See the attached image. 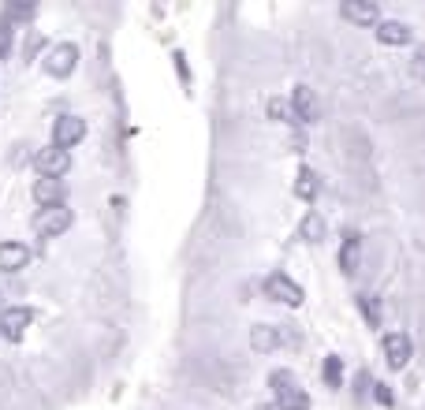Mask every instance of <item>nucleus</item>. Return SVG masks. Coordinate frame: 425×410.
Segmentation results:
<instances>
[{
  "label": "nucleus",
  "mask_w": 425,
  "mask_h": 410,
  "mask_svg": "<svg viewBox=\"0 0 425 410\" xmlns=\"http://www.w3.org/2000/svg\"><path fill=\"white\" fill-rule=\"evenodd\" d=\"M269 385L276 388V406L280 410H310V395L299 388V380L287 373V369H276L269 377Z\"/></svg>",
  "instance_id": "1"
},
{
  "label": "nucleus",
  "mask_w": 425,
  "mask_h": 410,
  "mask_svg": "<svg viewBox=\"0 0 425 410\" xmlns=\"http://www.w3.org/2000/svg\"><path fill=\"white\" fill-rule=\"evenodd\" d=\"M42 68H45V75H52V78H68V75L78 68V49H75L71 42L49 45V49L42 52Z\"/></svg>",
  "instance_id": "2"
},
{
  "label": "nucleus",
  "mask_w": 425,
  "mask_h": 410,
  "mask_svg": "<svg viewBox=\"0 0 425 410\" xmlns=\"http://www.w3.org/2000/svg\"><path fill=\"white\" fill-rule=\"evenodd\" d=\"M71 209L68 205H52V209H37L34 217V235H42V239H56L71 228Z\"/></svg>",
  "instance_id": "3"
},
{
  "label": "nucleus",
  "mask_w": 425,
  "mask_h": 410,
  "mask_svg": "<svg viewBox=\"0 0 425 410\" xmlns=\"http://www.w3.org/2000/svg\"><path fill=\"white\" fill-rule=\"evenodd\" d=\"M265 295L269 299H276V302H284V306H302V287L291 280V276H284V272H273V276H265Z\"/></svg>",
  "instance_id": "4"
},
{
  "label": "nucleus",
  "mask_w": 425,
  "mask_h": 410,
  "mask_svg": "<svg viewBox=\"0 0 425 410\" xmlns=\"http://www.w3.org/2000/svg\"><path fill=\"white\" fill-rule=\"evenodd\" d=\"M34 164L45 179H60V176H68V168H71V153L60 150V145H45V150H37Z\"/></svg>",
  "instance_id": "5"
},
{
  "label": "nucleus",
  "mask_w": 425,
  "mask_h": 410,
  "mask_svg": "<svg viewBox=\"0 0 425 410\" xmlns=\"http://www.w3.org/2000/svg\"><path fill=\"white\" fill-rule=\"evenodd\" d=\"M30 321H34L30 306H8L4 313H0V336H4L8 343H19L26 336V328H30Z\"/></svg>",
  "instance_id": "6"
},
{
  "label": "nucleus",
  "mask_w": 425,
  "mask_h": 410,
  "mask_svg": "<svg viewBox=\"0 0 425 410\" xmlns=\"http://www.w3.org/2000/svg\"><path fill=\"white\" fill-rule=\"evenodd\" d=\"M83 138H86V120H78V116H56V123H52V145L71 150Z\"/></svg>",
  "instance_id": "7"
},
{
  "label": "nucleus",
  "mask_w": 425,
  "mask_h": 410,
  "mask_svg": "<svg viewBox=\"0 0 425 410\" xmlns=\"http://www.w3.org/2000/svg\"><path fill=\"white\" fill-rule=\"evenodd\" d=\"M291 109H295V120L299 123H317L321 120V101L310 86H295V94H291Z\"/></svg>",
  "instance_id": "8"
},
{
  "label": "nucleus",
  "mask_w": 425,
  "mask_h": 410,
  "mask_svg": "<svg viewBox=\"0 0 425 410\" xmlns=\"http://www.w3.org/2000/svg\"><path fill=\"white\" fill-rule=\"evenodd\" d=\"M410 354H414V343H410L407 332H388L384 336V358H388L392 369H403L410 362Z\"/></svg>",
  "instance_id": "9"
},
{
  "label": "nucleus",
  "mask_w": 425,
  "mask_h": 410,
  "mask_svg": "<svg viewBox=\"0 0 425 410\" xmlns=\"http://www.w3.org/2000/svg\"><path fill=\"white\" fill-rule=\"evenodd\" d=\"M26 265H30V246L16 243V239L0 243V272H19Z\"/></svg>",
  "instance_id": "10"
},
{
  "label": "nucleus",
  "mask_w": 425,
  "mask_h": 410,
  "mask_svg": "<svg viewBox=\"0 0 425 410\" xmlns=\"http://www.w3.org/2000/svg\"><path fill=\"white\" fill-rule=\"evenodd\" d=\"M343 19H351L358 26H377L381 11H377L373 0H343Z\"/></svg>",
  "instance_id": "11"
},
{
  "label": "nucleus",
  "mask_w": 425,
  "mask_h": 410,
  "mask_svg": "<svg viewBox=\"0 0 425 410\" xmlns=\"http://www.w3.org/2000/svg\"><path fill=\"white\" fill-rule=\"evenodd\" d=\"M377 42L381 45H410L414 42V30L400 19H384V23H377Z\"/></svg>",
  "instance_id": "12"
},
{
  "label": "nucleus",
  "mask_w": 425,
  "mask_h": 410,
  "mask_svg": "<svg viewBox=\"0 0 425 410\" xmlns=\"http://www.w3.org/2000/svg\"><path fill=\"white\" fill-rule=\"evenodd\" d=\"M358 265H362V235L351 231L347 239L340 243V269L347 272V276H354V272H358Z\"/></svg>",
  "instance_id": "13"
},
{
  "label": "nucleus",
  "mask_w": 425,
  "mask_h": 410,
  "mask_svg": "<svg viewBox=\"0 0 425 410\" xmlns=\"http://www.w3.org/2000/svg\"><path fill=\"white\" fill-rule=\"evenodd\" d=\"M34 202L42 209H52V205H64V183L60 179H37L34 183Z\"/></svg>",
  "instance_id": "14"
},
{
  "label": "nucleus",
  "mask_w": 425,
  "mask_h": 410,
  "mask_svg": "<svg viewBox=\"0 0 425 410\" xmlns=\"http://www.w3.org/2000/svg\"><path fill=\"white\" fill-rule=\"evenodd\" d=\"M280 343H284L280 328H273V325H254V328H250V347L261 351V354H265V351H276Z\"/></svg>",
  "instance_id": "15"
},
{
  "label": "nucleus",
  "mask_w": 425,
  "mask_h": 410,
  "mask_svg": "<svg viewBox=\"0 0 425 410\" xmlns=\"http://www.w3.org/2000/svg\"><path fill=\"white\" fill-rule=\"evenodd\" d=\"M317 191H321V183H317V171H313V168H299V176H295V194L302 198V202H313Z\"/></svg>",
  "instance_id": "16"
},
{
  "label": "nucleus",
  "mask_w": 425,
  "mask_h": 410,
  "mask_svg": "<svg viewBox=\"0 0 425 410\" xmlns=\"http://www.w3.org/2000/svg\"><path fill=\"white\" fill-rule=\"evenodd\" d=\"M299 235L306 243H321L325 239V220L317 217V213H306V217H302V224H299Z\"/></svg>",
  "instance_id": "17"
},
{
  "label": "nucleus",
  "mask_w": 425,
  "mask_h": 410,
  "mask_svg": "<svg viewBox=\"0 0 425 410\" xmlns=\"http://www.w3.org/2000/svg\"><path fill=\"white\" fill-rule=\"evenodd\" d=\"M265 112H269V120H276V123H291V120H295V109H291L284 97H269V101H265Z\"/></svg>",
  "instance_id": "18"
},
{
  "label": "nucleus",
  "mask_w": 425,
  "mask_h": 410,
  "mask_svg": "<svg viewBox=\"0 0 425 410\" xmlns=\"http://www.w3.org/2000/svg\"><path fill=\"white\" fill-rule=\"evenodd\" d=\"M321 377H325L328 388H340V380H343V362H340V354H328V358H325Z\"/></svg>",
  "instance_id": "19"
},
{
  "label": "nucleus",
  "mask_w": 425,
  "mask_h": 410,
  "mask_svg": "<svg viewBox=\"0 0 425 410\" xmlns=\"http://www.w3.org/2000/svg\"><path fill=\"white\" fill-rule=\"evenodd\" d=\"M34 11H37V4H30V0H11L8 11H4V19H8V23H16V19H34Z\"/></svg>",
  "instance_id": "20"
},
{
  "label": "nucleus",
  "mask_w": 425,
  "mask_h": 410,
  "mask_svg": "<svg viewBox=\"0 0 425 410\" xmlns=\"http://www.w3.org/2000/svg\"><path fill=\"white\" fill-rule=\"evenodd\" d=\"M358 306H362V317L369 321V328H377V325H381V306H377V299L362 295V299H358Z\"/></svg>",
  "instance_id": "21"
},
{
  "label": "nucleus",
  "mask_w": 425,
  "mask_h": 410,
  "mask_svg": "<svg viewBox=\"0 0 425 410\" xmlns=\"http://www.w3.org/2000/svg\"><path fill=\"white\" fill-rule=\"evenodd\" d=\"M42 49H49V45H45V37L37 34V30H30V34H26V42H23V56H26V60H34Z\"/></svg>",
  "instance_id": "22"
},
{
  "label": "nucleus",
  "mask_w": 425,
  "mask_h": 410,
  "mask_svg": "<svg viewBox=\"0 0 425 410\" xmlns=\"http://www.w3.org/2000/svg\"><path fill=\"white\" fill-rule=\"evenodd\" d=\"M8 45H11V23L4 19V23H0V60L8 56Z\"/></svg>",
  "instance_id": "23"
},
{
  "label": "nucleus",
  "mask_w": 425,
  "mask_h": 410,
  "mask_svg": "<svg viewBox=\"0 0 425 410\" xmlns=\"http://www.w3.org/2000/svg\"><path fill=\"white\" fill-rule=\"evenodd\" d=\"M373 388H377V399H381L384 406H388V403H392V392H388V385H373Z\"/></svg>",
  "instance_id": "24"
},
{
  "label": "nucleus",
  "mask_w": 425,
  "mask_h": 410,
  "mask_svg": "<svg viewBox=\"0 0 425 410\" xmlns=\"http://www.w3.org/2000/svg\"><path fill=\"white\" fill-rule=\"evenodd\" d=\"M258 410H280V406H276V403H261Z\"/></svg>",
  "instance_id": "25"
}]
</instances>
